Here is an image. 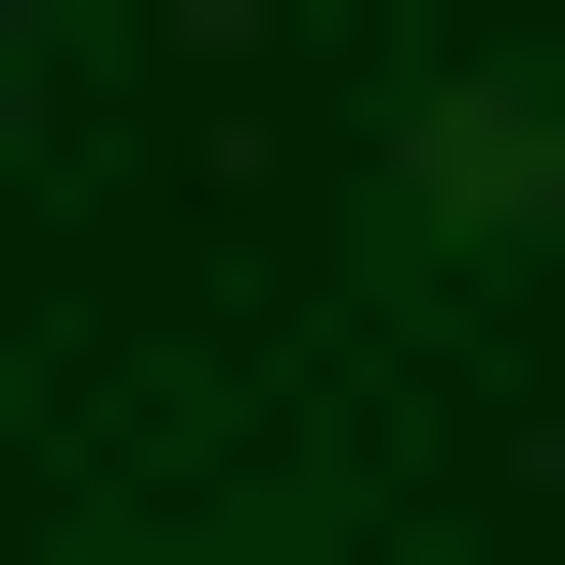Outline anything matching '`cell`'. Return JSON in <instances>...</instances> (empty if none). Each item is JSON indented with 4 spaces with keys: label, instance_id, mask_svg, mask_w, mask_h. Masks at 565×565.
<instances>
[{
    "label": "cell",
    "instance_id": "cell-1",
    "mask_svg": "<svg viewBox=\"0 0 565 565\" xmlns=\"http://www.w3.org/2000/svg\"><path fill=\"white\" fill-rule=\"evenodd\" d=\"M392 262H565V87H522V44L392 87Z\"/></svg>",
    "mask_w": 565,
    "mask_h": 565
},
{
    "label": "cell",
    "instance_id": "cell-2",
    "mask_svg": "<svg viewBox=\"0 0 565 565\" xmlns=\"http://www.w3.org/2000/svg\"><path fill=\"white\" fill-rule=\"evenodd\" d=\"M87 44H131V0H0V131H87Z\"/></svg>",
    "mask_w": 565,
    "mask_h": 565
}]
</instances>
